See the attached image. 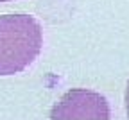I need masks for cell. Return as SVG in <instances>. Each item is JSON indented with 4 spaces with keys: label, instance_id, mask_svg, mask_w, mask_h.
<instances>
[{
    "label": "cell",
    "instance_id": "6da1fadb",
    "mask_svg": "<svg viewBox=\"0 0 129 120\" xmlns=\"http://www.w3.org/2000/svg\"><path fill=\"white\" fill-rule=\"evenodd\" d=\"M43 45L40 23L29 14L0 16V75L23 72Z\"/></svg>",
    "mask_w": 129,
    "mask_h": 120
},
{
    "label": "cell",
    "instance_id": "7a4b0ae2",
    "mask_svg": "<svg viewBox=\"0 0 129 120\" xmlns=\"http://www.w3.org/2000/svg\"><path fill=\"white\" fill-rule=\"evenodd\" d=\"M108 100L95 92L70 90L50 111V120H109Z\"/></svg>",
    "mask_w": 129,
    "mask_h": 120
},
{
    "label": "cell",
    "instance_id": "3957f363",
    "mask_svg": "<svg viewBox=\"0 0 129 120\" xmlns=\"http://www.w3.org/2000/svg\"><path fill=\"white\" fill-rule=\"evenodd\" d=\"M125 108H127V116H129V84H127V92H125Z\"/></svg>",
    "mask_w": 129,
    "mask_h": 120
},
{
    "label": "cell",
    "instance_id": "277c9868",
    "mask_svg": "<svg viewBox=\"0 0 129 120\" xmlns=\"http://www.w3.org/2000/svg\"><path fill=\"white\" fill-rule=\"evenodd\" d=\"M2 2H11V0H0V4H2Z\"/></svg>",
    "mask_w": 129,
    "mask_h": 120
}]
</instances>
